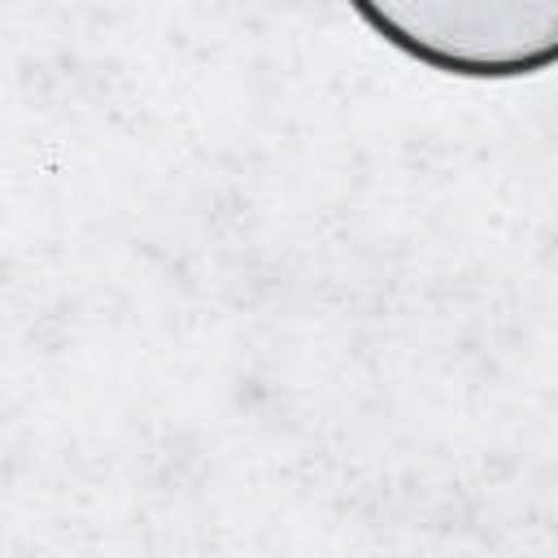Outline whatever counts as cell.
Instances as JSON below:
<instances>
[{"mask_svg":"<svg viewBox=\"0 0 558 558\" xmlns=\"http://www.w3.org/2000/svg\"><path fill=\"white\" fill-rule=\"evenodd\" d=\"M388 48L449 78H527L558 61V0H344Z\"/></svg>","mask_w":558,"mask_h":558,"instance_id":"obj_1","label":"cell"}]
</instances>
